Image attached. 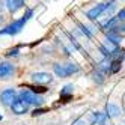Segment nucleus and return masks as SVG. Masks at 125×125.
Here are the masks:
<instances>
[{"label":"nucleus","mask_w":125,"mask_h":125,"mask_svg":"<svg viewBox=\"0 0 125 125\" xmlns=\"http://www.w3.org/2000/svg\"><path fill=\"white\" fill-rule=\"evenodd\" d=\"M32 15H33V11L29 9L27 12H26V15H23L20 20H15L14 23H11L9 26H6L5 29L0 30V35H11V36H14V35L20 33V32L24 29V24L29 21V18H30Z\"/></svg>","instance_id":"obj_1"},{"label":"nucleus","mask_w":125,"mask_h":125,"mask_svg":"<svg viewBox=\"0 0 125 125\" xmlns=\"http://www.w3.org/2000/svg\"><path fill=\"white\" fill-rule=\"evenodd\" d=\"M18 98L21 101H24L27 105H41L44 103V98L39 94H35L29 89H23V91L18 94Z\"/></svg>","instance_id":"obj_2"},{"label":"nucleus","mask_w":125,"mask_h":125,"mask_svg":"<svg viewBox=\"0 0 125 125\" xmlns=\"http://www.w3.org/2000/svg\"><path fill=\"white\" fill-rule=\"evenodd\" d=\"M113 2H103V3H98L96 6H94L92 9H89L87 12H86V15H87V18L89 20H96V18H100V15L107 9V8H109L110 5H112Z\"/></svg>","instance_id":"obj_3"},{"label":"nucleus","mask_w":125,"mask_h":125,"mask_svg":"<svg viewBox=\"0 0 125 125\" xmlns=\"http://www.w3.org/2000/svg\"><path fill=\"white\" fill-rule=\"evenodd\" d=\"M11 109H12V113H15V115H24V113H27L29 105L17 96L15 100L12 101V104H11Z\"/></svg>","instance_id":"obj_4"},{"label":"nucleus","mask_w":125,"mask_h":125,"mask_svg":"<svg viewBox=\"0 0 125 125\" xmlns=\"http://www.w3.org/2000/svg\"><path fill=\"white\" fill-rule=\"evenodd\" d=\"M51 80H53V77L48 73H35V74H32V82L35 84H47Z\"/></svg>","instance_id":"obj_5"},{"label":"nucleus","mask_w":125,"mask_h":125,"mask_svg":"<svg viewBox=\"0 0 125 125\" xmlns=\"http://www.w3.org/2000/svg\"><path fill=\"white\" fill-rule=\"evenodd\" d=\"M15 98H17L15 89H6V91H3L0 94V101H2V104H5V105H11Z\"/></svg>","instance_id":"obj_6"},{"label":"nucleus","mask_w":125,"mask_h":125,"mask_svg":"<svg viewBox=\"0 0 125 125\" xmlns=\"http://www.w3.org/2000/svg\"><path fill=\"white\" fill-rule=\"evenodd\" d=\"M14 65L12 63H8V62H2L0 63V78H8V77H11L14 74Z\"/></svg>","instance_id":"obj_7"},{"label":"nucleus","mask_w":125,"mask_h":125,"mask_svg":"<svg viewBox=\"0 0 125 125\" xmlns=\"http://www.w3.org/2000/svg\"><path fill=\"white\" fill-rule=\"evenodd\" d=\"M107 42H112V44H115L116 47L119 45V44L122 42V36L119 35V30L118 29H112V30H109L107 32Z\"/></svg>","instance_id":"obj_8"},{"label":"nucleus","mask_w":125,"mask_h":125,"mask_svg":"<svg viewBox=\"0 0 125 125\" xmlns=\"http://www.w3.org/2000/svg\"><path fill=\"white\" fill-rule=\"evenodd\" d=\"M105 115H107V118H118V116L121 115V109L118 105H115V104H107L105 107Z\"/></svg>","instance_id":"obj_9"},{"label":"nucleus","mask_w":125,"mask_h":125,"mask_svg":"<svg viewBox=\"0 0 125 125\" xmlns=\"http://www.w3.org/2000/svg\"><path fill=\"white\" fill-rule=\"evenodd\" d=\"M6 6L11 12H15L17 9L24 6V0H6Z\"/></svg>","instance_id":"obj_10"},{"label":"nucleus","mask_w":125,"mask_h":125,"mask_svg":"<svg viewBox=\"0 0 125 125\" xmlns=\"http://www.w3.org/2000/svg\"><path fill=\"white\" fill-rule=\"evenodd\" d=\"M53 69H54V74L60 78H65L68 77V73H66V68H65V63H54L53 65Z\"/></svg>","instance_id":"obj_11"},{"label":"nucleus","mask_w":125,"mask_h":125,"mask_svg":"<svg viewBox=\"0 0 125 125\" xmlns=\"http://www.w3.org/2000/svg\"><path fill=\"white\" fill-rule=\"evenodd\" d=\"M92 119H94V122H96L98 125H105L107 115H105V113H101V112H95V113H92Z\"/></svg>","instance_id":"obj_12"},{"label":"nucleus","mask_w":125,"mask_h":125,"mask_svg":"<svg viewBox=\"0 0 125 125\" xmlns=\"http://www.w3.org/2000/svg\"><path fill=\"white\" fill-rule=\"evenodd\" d=\"M121 65H122L121 59H113V60L110 62V69H109V73H110V74L118 73V71L121 69Z\"/></svg>","instance_id":"obj_13"},{"label":"nucleus","mask_w":125,"mask_h":125,"mask_svg":"<svg viewBox=\"0 0 125 125\" xmlns=\"http://www.w3.org/2000/svg\"><path fill=\"white\" fill-rule=\"evenodd\" d=\"M65 68H66L68 75L75 74V73H78V71H80V66H78L77 63H73V62H69V63H65Z\"/></svg>","instance_id":"obj_14"},{"label":"nucleus","mask_w":125,"mask_h":125,"mask_svg":"<svg viewBox=\"0 0 125 125\" xmlns=\"http://www.w3.org/2000/svg\"><path fill=\"white\" fill-rule=\"evenodd\" d=\"M29 91H32L35 94H44V92H47V89L44 86H29Z\"/></svg>","instance_id":"obj_15"},{"label":"nucleus","mask_w":125,"mask_h":125,"mask_svg":"<svg viewBox=\"0 0 125 125\" xmlns=\"http://www.w3.org/2000/svg\"><path fill=\"white\" fill-rule=\"evenodd\" d=\"M73 89H74V86H73V84H66V86L63 87V91L60 92V96H65V95H73Z\"/></svg>","instance_id":"obj_16"},{"label":"nucleus","mask_w":125,"mask_h":125,"mask_svg":"<svg viewBox=\"0 0 125 125\" xmlns=\"http://www.w3.org/2000/svg\"><path fill=\"white\" fill-rule=\"evenodd\" d=\"M78 27H80V30H82V33L84 35V36H87V38H92V32H91V30H87V27H86V26H83V24H78Z\"/></svg>","instance_id":"obj_17"},{"label":"nucleus","mask_w":125,"mask_h":125,"mask_svg":"<svg viewBox=\"0 0 125 125\" xmlns=\"http://www.w3.org/2000/svg\"><path fill=\"white\" fill-rule=\"evenodd\" d=\"M116 20H118V23L121 21H125V8H122V9L116 14Z\"/></svg>","instance_id":"obj_18"},{"label":"nucleus","mask_w":125,"mask_h":125,"mask_svg":"<svg viewBox=\"0 0 125 125\" xmlns=\"http://www.w3.org/2000/svg\"><path fill=\"white\" fill-rule=\"evenodd\" d=\"M100 51L103 53V56H104V57H110V50H107L104 45H100Z\"/></svg>","instance_id":"obj_19"},{"label":"nucleus","mask_w":125,"mask_h":125,"mask_svg":"<svg viewBox=\"0 0 125 125\" xmlns=\"http://www.w3.org/2000/svg\"><path fill=\"white\" fill-rule=\"evenodd\" d=\"M45 112H47L45 109H35L32 115H33V116H39V115H42V113H45Z\"/></svg>","instance_id":"obj_20"},{"label":"nucleus","mask_w":125,"mask_h":125,"mask_svg":"<svg viewBox=\"0 0 125 125\" xmlns=\"http://www.w3.org/2000/svg\"><path fill=\"white\" fill-rule=\"evenodd\" d=\"M6 54H8V56H17V54H18V48H14V50H9V51L6 53Z\"/></svg>","instance_id":"obj_21"},{"label":"nucleus","mask_w":125,"mask_h":125,"mask_svg":"<svg viewBox=\"0 0 125 125\" xmlns=\"http://www.w3.org/2000/svg\"><path fill=\"white\" fill-rule=\"evenodd\" d=\"M118 30H119V32H124V33H125V23H124V24H121V26H118Z\"/></svg>","instance_id":"obj_22"},{"label":"nucleus","mask_w":125,"mask_h":125,"mask_svg":"<svg viewBox=\"0 0 125 125\" xmlns=\"http://www.w3.org/2000/svg\"><path fill=\"white\" fill-rule=\"evenodd\" d=\"M2 119H3V116H2V115H0V121H2Z\"/></svg>","instance_id":"obj_23"}]
</instances>
